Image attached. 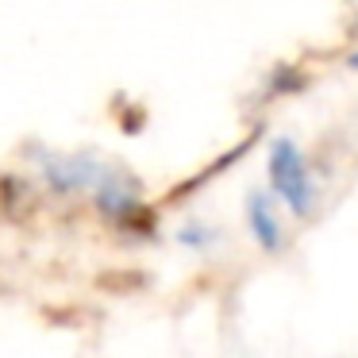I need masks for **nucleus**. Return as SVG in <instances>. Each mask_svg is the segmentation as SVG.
<instances>
[{
  "instance_id": "obj_1",
  "label": "nucleus",
  "mask_w": 358,
  "mask_h": 358,
  "mask_svg": "<svg viewBox=\"0 0 358 358\" xmlns=\"http://www.w3.org/2000/svg\"><path fill=\"white\" fill-rule=\"evenodd\" d=\"M270 185L289 204L293 216H308L312 204H316V185L308 178V166L289 139H278L270 150Z\"/></svg>"
},
{
  "instance_id": "obj_2",
  "label": "nucleus",
  "mask_w": 358,
  "mask_h": 358,
  "mask_svg": "<svg viewBox=\"0 0 358 358\" xmlns=\"http://www.w3.org/2000/svg\"><path fill=\"white\" fill-rule=\"evenodd\" d=\"M247 224H250V235H255V243L262 250L281 247V224H278V216H273L270 196H262V193L247 196Z\"/></svg>"
},
{
  "instance_id": "obj_3",
  "label": "nucleus",
  "mask_w": 358,
  "mask_h": 358,
  "mask_svg": "<svg viewBox=\"0 0 358 358\" xmlns=\"http://www.w3.org/2000/svg\"><path fill=\"white\" fill-rule=\"evenodd\" d=\"M350 66H355V70H358V55H350Z\"/></svg>"
}]
</instances>
